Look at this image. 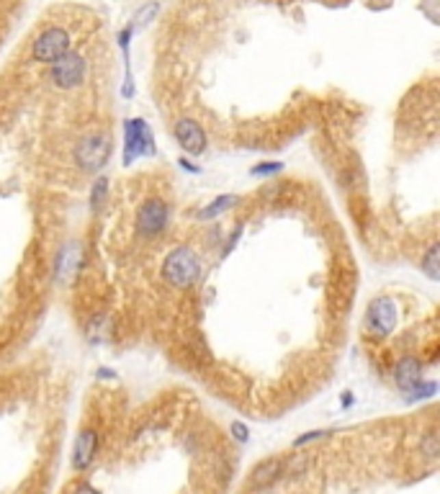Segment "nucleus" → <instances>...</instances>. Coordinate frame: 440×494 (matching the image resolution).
<instances>
[{"label": "nucleus", "instance_id": "obj_1", "mask_svg": "<svg viewBox=\"0 0 440 494\" xmlns=\"http://www.w3.org/2000/svg\"><path fill=\"white\" fill-rule=\"evenodd\" d=\"M198 273H201V263H198L194 250H188V247H178L165 260V278L178 288L194 286Z\"/></svg>", "mask_w": 440, "mask_h": 494}, {"label": "nucleus", "instance_id": "obj_2", "mask_svg": "<svg viewBox=\"0 0 440 494\" xmlns=\"http://www.w3.org/2000/svg\"><path fill=\"white\" fill-rule=\"evenodd\" d=\"M152 149H155V142H152L147 124L142 119L127 121V132H124V165H131L140 155L152 152Z\"/></svg>", "mask_w": 440, "mask_h": 494}, {"label": "nucleus", "instance_id": "obj_3", "mask_svg": "<svg viewBox=\"0 0 440 494\" xmlns=\"http://www.w3.org/2000/svg\"><path fill=\"white\" fill-rule=\"evenodd\" d=\"M397 327V304L391 299H376L368 314H365V330L371 335L384 337Z\"/></svg>", "mask_w": 440, "mask_h": 494}, {"label": "nucleus", "instance_id": "obj_4", "mask_svg": "<svg viewBox=\"0 0 440 494\" xmlns=\"http://www.w3.org/2000/svg\"><path fill=\"white\" fill-rule=\"evenodd\" d=\"M75 158L86 170H101L108 162V158H111V145L101 134L98 137H88L77 145Z\"/></svg>", "mask_w": 440, "mask_h": 494}, {"label": "nucleus", "instance_id": "obj_5", "mask_svg": "<svg viewBox=\"0 0 440 494\" xmlns=\"http://www.w3.org/2000/svg\"><path fill=\"white\" fill-rule=\"evenodd\" d=\"M67 47H70V36L67 32L62 29H49V32H44L36 44H34V57L39 60V62H54V60H60L62 54H67Z\"/></svg>", "mask_w": 440, "mask_h": 494}, {"label": "nucleus", "instance_id": "obj_6", "mask_svg": "<svg viewBox=\"0 0 440 494\" xmlns=\"http://www.w3.org/2000/svg\"><path fill=\"white\" fill-rule=\"evenodd\" d=\"M168 224V206L157 199H150L142 203L140 214H137V230L144 234V237H152V234H160Z\"/></svg>", "mask_w": 440, "mask_h": 494}, {"label": "nucleus", "instance_id": "obj_7", "mask_svg": "<svg viewBox=\"0 0 440 494\" xmlns=\"http://www.w3.org/2000/svg\"><path fill=\"white\" fill-rule=\"evenodd\" d=\"M83 73H86V62L77 54H62L60 60H54L52 80L60 88H73L83 80Z\"/></svg>", "mask_w": 440, "mask_h": 494}, {"label": "nucleus", "instance_id": "obj_8", "mask_svg": "<svg viewBox=\"0 0 440 494\" xmlns=\"http://www.w3.org/2000/svg\"><path fill=\"white\" fill-rule=\"evenodd\" d=\"M175 137L181 142V147L188 152V155H201L206 149V134L204 129L198 127L191 119H181L175 124Z\"/></svg>", "mask_w": 440, "mask_h": 494}, {"label": "nucleus", "instance_id": "obj_9", "mask_svg": "<svg viewBox=\"0 0 440 494\" xmlns=\"http://www.w3.org/2000/svg\"><path fill=\"white\" fill-rule=\"evenodd\" d=\"M98 451V432L96 430H83L75 441V453H73V463L77 471H86L93 463Z\"/></svg>", "mask_w": 440, "mask_h": 494}, {"label": "nucleus", "instance_id": "obj_10", "mask_svg": "<svg viewBox=\"0 0 440 494\" xmlns=\"http://www.w3.org/2000/svg\"><path fill=\"white\" fill-rule=\"evenodd\" d=\"M281 471H283V461H279V458H266V461H260L258 466H255L250 484H253L255 489H266V486H270V484L279 479Z\"/></svg>", "mask_w": 440, "mask_h": 494}, {"label": "nucleus", "instance_id": "obj_11", "mask_svg": "<svg viewBox=\"0 0 440 494\" xmlns=\"http://www.w3.org/2000/svg\"><path fill=\"white\" fill-rule=\"evenodd\" d=\"M422 381V371H419V363L415 358H404L397 368V384L404 391H412Z\"/></svg>", "mask_w": 440, "mask_h": 494}, {"label": "nucleus", "instance_id": "obj_12", "mask_svg": "<svg viewBox=\"0 0 440 494\" xmlns=\"http://www.w3.org/2000/svg\"><path fill=\"white\" fill-rule=\"evenodd\" d=\"M77 258H80V250H77V245H67L65 250H62V258H60V275L67 278V273L73 275L77 268Z\"/></svg>", "mask_w": 440, "mask_h": 494}, {"label": "nucleus", "instance_id": "obj_13", "mask_svg": "<svg viewBox=\"0 0 440 494\" xmlns=\"http://www.w3.org/2000/svg\"><path fill=\"white\" fill-rule=\"evenodd\" d=\"M235 201H237L235 196H219V199L211 201V203H209L206 209L198 211V217H201V219H211V217H219V214L229 209V206H232Z\"/></svg>", "mask_w": 440, "mask_h": 494}, {"label": "nucleus", "instance_id": "obj_14", "mask_svg": "<svg viewBox=\"0 0 440 494\" xmlns=\"http://www.w3.org/2000/svg\"><path fill=\"white\" fill-rule=\"evenodd\" d=\"M438 258H440V250H438V245H432L430 247V253L425 255V273L432 278V281H438L440 278V271H438Z\"/></svg>", "mask_w": 440, "mask_h": 494}, {"label": "nucleus", "instance_id": "obj_15", "mask_svg": "<svg viewBox=\"0 0 440 494\" xmlns=\"http://www.w3.org/2000/svg\"><path fill=\"white\" fill-rule=\"evenodd\" d=\"M106 186H108L106 178H98V180H96V186H93V193H90V206H93V209H101V203H103V196H106Z\"/></svg>", "mask_w": 440, "mask_h": 494}, {"label": "nucleus", "instance_id": "obj_16", "mask_svg": "<svg viewBox=\"0 0 440 494\" xmlns=\"http://www.w3.org/2000/svg\"><path fill=\"white\" fill-rule=\"evenodd\" d=\"M324 435H327V430H311V432H307V435L296 438V441H294V448H301V445H307V443L320 441V438H324Z\"/></svg>", "mask_w": 440, "mask_h": 494}, {"label": "nucleus", "instance_id": "obj_17", "mask_svg": "<svg viewBox=\"0 0 440 494\" xmlns=\"http://www.w3.org/2000/svg\"><path fill=\"white\" fill-rule=\"evenodd\" d=\"M281 170V162H263L258 168H253V175H273Z\"/></svg>", "mask_w": 440, "mask_h": 494}, {"label": "nucleus", "instance_id": "obj_18", "mask_svg": "<svg viewBox=\"0 0 440 494\" xmlns=\"http://www.w3.org/2000/svg\"><path fill=\"white\" fill-rule=\"evenodd\" d=\"M232 435H235L240 443H247V428L242 422H232Z\"/></svg>", "mask_w": 440, "mask_h": 494}, {"label": "nucleus", "instance_id": "obj_19", "mask_svg": "<svg viewBox=\"0 0 440 494\" xmlns=\"http://www.w3.org/2000/svg\"><path fill=\"white\" fill-rule=\"evenodd\" d=\"M425 451H428V456H438V435L435 432L425 441Z\"/></svg>", "mask_w": 440, "mask_h": 494}, {"label": "nucleus", "instance_id": "obj_20", "mask_svg": "<svg viewBox=\"0 0 440 494\" xmlns=\"http://www.w3.org/2000/svg\"><path fill=\"white\" fill-rule=\"evenodd\" d=\"M73 494H98V489L96 486H90V484H77Z\"/></svg>", "mask_w": 440, "mask_h": 494}]
</instances>
